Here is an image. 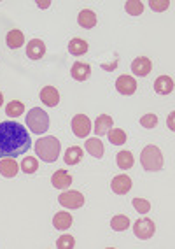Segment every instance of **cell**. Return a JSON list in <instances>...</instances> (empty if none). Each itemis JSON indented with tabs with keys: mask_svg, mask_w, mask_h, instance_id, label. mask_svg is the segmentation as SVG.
Listing matches in <instances>:
<instances>
[{
	"mask_svg": "<svg viewBox=\"0 0 175 249\" xmlns=\"http://www.w3.org/2000/svg\"><path fill=\"white\" fill-rule=\"evenodd\" d=\"M25 111V106H23L19 100H13L5 106V114L9 116V118H19Z\"/></svg>",
	"mask_w": 175,
	"mask_h": 249,
	"instance_id": "4316f807",
	"label": "cell"
},
{
	"mask_svg": "<svg viewBox=\"0 0 175 249\" xmlns=\"http://www.w3.org/2000/svg\"><path fill=\"white\" fill-rule=\"evenodd\" d=\"M72 223H74V218L70 216V213H65V211L56 213L53 218V227L56 228V230H67V228L72 227Z\"/></svg>",
	"mask_w": 175,
	"mask_h": 249,
	"instance_id": "ac0fdd59",
	"label": "cell"
},
{
	"mask_svg": "<svg viewBox=\"0 0 175 249\" xmlns=\"http://www.w3.org/2000/svg\"><path fill=\"white\" fill-rule=\"evenodd\" d=\"M77 23H79V27L82 28H93L96 25V14L93 13L91 9H82L77 16Z\"/></svg>",
	"mask_w": 175,
	"mask_h": 249,
	"instance_id": "d6986e66",
	"label": "cell"
},
{
	"mask_svg": "<svg viewBox=\"0 0 175 249\" xmlns=\"http://www.w3.org/2000/svg\"><path fill=\"white\" fill-rule=\"evenodd\" d=\"M70 74H72V77L76 81H79V83H84V81L90 79L91 76V69L88 63L84 62H76L72 65V71H70Z\"/></svg>",
	"mask_w": 175,
	"mask_h": 249,
	"instance_id": "9a60e30c",
	"label": "cell"
},
{
	"mask_svg": "<svg viewBox=\"0 0 175 249\" xmlns=\"http://www.w3.org/2000/svg\"><path fill=\"white\" fill-rule=\"evenodd\" d=\"M149 7H151L154 13H165V11L170 7V2H168V0H149Z\"/></svg>",
	"mask_w": 175,
	"mask_h": 249,
	"instance_id": "4dcf8cb0",
	"label": "cell"
},
{
	"mask_svg": "<svg viewBox=\"0 0 175 249\" xmlns=\"http://www.w3.org/2000/svg\"><path fill=\"white\" fill-rule=\"evenodd\" d=\"M5 42L11 49H18L25 44V36H23L21 30H11L5 37Z\"/></svg>",
	"mask_w": 175,
	"mask_h": 249,
	"instance_id": "44dd1931",
	"label": "cell"
},
{
	"mask_svg": "<svg viewBox=\"0 0 175 249\" xmlns=\"http://www.w3.org/2000/svg\"><path fill=\"white\" fill-rule=\"evenodd\" d=\"M18 172H19V165L16 163L14 158H2V160H0V174H2L4 178H7V179L16 178Z\"/></svg>",
	"mask_w": 175,
	"mask_h": 249,
	"instance_id": "2e32d148",
	"label": "cell"
},
{
	"mask_svg": "<svg viewBox=\"0 0 175 249\" xmlns=\"http://www.w3.org/2000/svg\"><path fill=\"white\" fill-rule=\"evenodd\" d=\"M154 231H156V225L154 221H151L149 218H142L139 221H135L133 225V233L137 239L140 240H147L154 235Z\"/></svg>",
	"mask_w": 175,
	"mask_h": 249,
	"instance_id": "8992f818",
	"label": "cell"
},
{
	"mask_svg": "<svg viewBox=\"0 0 175 249\" xmlns=\"http://www.w3.org/2000/svg\"><path fill=\"white\" fill-rule=\"evenodd\" d=\"M154 91L158 95H170L174 91V79L168 76H159L154 81Z\"/></svg>",
	"mask_w": 175,
	"mask_h": 249,
	"instance_id": "e0dca14e",
	"label": "cell"
},
{
	"mask_svg": "<svg viewBox=\"0 0 175 249\" xmlns=\"http://www.w3.org/2000/svg\"><path fill=\"white\" fill-rule=\"evenodd\" d=\"M2 104H4V95H2V91H0V107H2Z\"/></svg>",
	"mask_w": 175,
	"mask_h": 249,
	"instance_id": "8d00e7d4",
	"label": "cell"
},
{
	"mask_svg": "<svg viewBox=\"0 0 175 249\" xmlns=\"http://www.w3.org/2000/svg\"><path fill=\"white\" fill-rule=\"evenodd\" d=\"M76 246V240L72 235H62L56 240V248L58 249H72Z\"/></svg>",
	"mask_w": 175,
	"mask_h": 249,
	"instance_id": "1f68e13d",
	"label": "cell"
},
{
	"mask_svg": "<svg viewBox=\"0 0 175 249\" xmlns=\"http://www.w3.org/2000/svg\"><path fill=\"white\" fill-rule=\"evenodd\" d=\"M107 135H109V141H111V144L112 146H123V144L126 142V132L125 130H121V128H111L107 132Z\"/></svg>",
	"mask_w": 175,
	"mask_h": 249,
	"instance_id": "484cf974",
	"label": "cell"
},
{
	"mask_svg": "<svg viewBox=\"0 0 175 249\" xmlns=\"http://www.w3.org/2000/svg\"><path fill=\"white\" fill-rule=\"evenodd\" d=\"M27 54L30 60H41V58L46 54V44L41 39L30 40L27 46Z\"/></svg>",
	"mask_w": 175,
	"mask_h": 249,
	"instance_id": "5bb4252c",
	"label": "cell"
},
{
	"mask_svg": "<svg viewBox=\"0 0 175 249\" xmlns=\"http://www.w3.org/2000/svg\"><path fill=\"white\" fill-rule=\"evenodd\" d=\"M68 51H70V54H74V56H81V54H84L86 51H88V42H86L84 39H81V37H76V39L70 40Z\"/></svg>",
	"mask_w": 175,
	"mask_h": 249,
	"instance_id": "603a6c76",
	"label": "cell"
},
{
	"mask_svg": "<svg viewBox=\"0 0 175 249\" xmlns=\"http://www.w3.org/2000/svg\"><path fill=\"white\" fill-rule=\"evenodd\" d=\"M131 205H133V209L139 214H147L149 211H151V204H149V200H145V198H133Z\"/></svg>",
	"mask_w": 175,
	"mask_h": 249,
	"instance_id": "f546056e",
	"label": "cell"
},
{
	"mask_svg": "<svg viewBox=\"0 0 175 249\" xmlns=\"http://www.w3.org/2000/svg\"><path fill=\"white\" fill-rule=\"evenodd\" d=\"M125 11L130 16H140V14L144 13V4L140 0H128L125 4Z\"/></svg>",
	"mask_w": 175,
	"mask_h": 249,
	"instance_id": "83f0119b",
	"label": "cell"
},
{
	"mask_svg": "<svg viewBox=\"0 0 175 249\" xmlns=\"http://www.w3.org/2000/svg\"><path fill=\"white\" fill-rule=\"evenodd\" d=\"M140 124L144 126V128H154L158 124V116L156 114H144L142 118H140Z\"/></svg>",
	"mask_w": 175,
	"mask_h": 249,
	"instance_id": "d6a6232c",
	"label": "cell"
},
{
	"mask_svg": "<svg viewBox=\"0 0 175 249\" xmlns=\"http://www.w3.org/2000/svg\"><path fill=\"white\" fill-rule=\"evenodd\" d=\"M60 151H62V144H60L58 139L53 137V135L42 137L35 142L37 156H39L42 161H46V163H53V161L58 160Z\"/></svg>",
	"mask_w": 175,
	"mask_h": 249,
	"instance_id": "7a4b0ae2",
	"label": "cell"
},
{
	"mask_svg": "<svg viewBox=\"0 0 175 249\" xmlns=\"http://www.w3.org/2000/svg\"><path fill=\"white\" fill-rule=\"evenodd\" d=\"M32 146L30 135L23 124L16 121L0 123V158H16Z\"/></svg>",
	"mask_w": 175,
	"mask_h": 249,
	"instance_id": "6da1fadb",
	"label": "cell"
},
{
	"mask_svg": "<svg viewBox=\"0 0 175 249\" xmlns=\"http://www.w3.org/2000/svg\"><path fill=\"white\" fill-rule=\"evenodd\" d=\"M72 132L76 137L84 139L91 132V121L86 114H76L72 118Z\"/></svg>",
	"mask_w": 175,
	"mask_h": 249,
	"instance_id": "52a82bcc",
	"label": "cell"
},
{
	"mask_svg": "<svg viewBox=\"0 0 175 249\" xmlns=\"http://www.w3.org/2000/svg\"><path fill=\"white\" fill-rule=\"evenodd\" d=\"M19 167H21V170L25 174H35L37 169H39V163H37V160L33 156H27V158H23Z\"/></svg>",
	"mask_w": 175,
	"mask_h": 249,
	"instance_id": "f1b7e54d",
	"label": "cell"
},
{
	"mask_svg": "<svg viewBox=\"0 0 175 249\" xmlns=\"http://www.w3.org/2000/svg\"><path fill=\"white\" fill-rule=\"evenodd\" d=\"M140 163L147 172H158L163 169V155L159 151V147L154 144H149L142 149L140 153Z\"/></svg>",
	"mask_w": 175,
	"mask_h": 249,
	"instance_id": "3957f363",
	"label": "cell"
},
{
	"mask_svg": "<svg viewBox=\"0 0 175 249\" xmlns=\"http://www.w3.org/2000/svg\"><path fill=\"white\" fill-rule=\"evenodd\" d=\"M111 188H112V192L116 195H126L131 190V179L128 176H125V174L116 176L112 179V182H111Z\"/></svg>",
	"mask_w": 175,
	"mask_h": 249,
	"instance_id": "30bf717a",
	"label": "cell"
},
{
	"mask_svg": "<svg viewBox=\"0 0 175 249\" xmlns=\"http://www.w3.org/2000/svg\"><path fill=\"white\" fill-rule=\"evenodd\" d=\"M151 71H153V63H151V60L147 56H139L131 62V72L135 76L145 77Z\"/></svg>",
	"mask_w": 175,
	"mask_h": 249,
	"instance_id": "9c48e42d",
	"label": "cell"
},
{
	"mask_svg": "<svg viewBox=\"0 0 175 249\" xmlns=\"http://www.w3.org/2000/svg\"><path fill=\"white\" fill-rule=\"evenodd\" d=\"M37 5H39L41 9H48V7L51 5V2H37Z\"/></svg>",
	"mask_w": 175,
	"mask_h": 249,
	"instance_id": "836d02e7",
	"label": "cell"
},
{
	"mask_svg": "<svg viewBox=\"0 0 175 249\" xmlns=\"http://www.w3.org/2000/svg\"><path fill=\"white\" fill-rule=\"evenodd\" d=\"M168 128H170V130L175 128V126H174V114L168 116Z\"/></svg>",
	"mask_w": 175,
	"mask_h": 249,
	"instance_id": "e575fe53",
	"label": "cell"
},
{
	"mask_svg": "<svg viewBox=\"0 0 175 249\" xmlns=\"http://www.w3.org/2000/svg\"><path fill=\"white\" fill-rule=\"evenodd\" d=\"M51 184H53L56 190H67L70 184H72V176L67 172V170H56L51 178Z\"/></svg>",
	"mask_w": 175,
	"mask_h": 249,
	"instance_id": "7c38bea8",
	"label": "cell"
},
{
	"mask_svg": "<svg viewBox=\"0 0 175 249\" xmlns=\"http://www.w3.org/2000/svg\"><path fill=\"white\" fill-rule=\"evenodd\" d=\"M117 65V62H114L112 65H103V69H105V71H114V67H116Z\"/></svg>",
	"mask_w": 175,
	"mask_h": 249,
	"instance_id": "d590c367",
	"label": "cell"
},
{
	"mask_svg": "<svg viewBox=\"0 0 175 249\" xmlns=\"http://www.w3.org/2000/svg\"><path fill=\"white\" fill-rule=\"evenodd\" d=\"M112 118L109 114H100L98 118H96V121H95V134H96V137H103V135H107V132L111 128H112Z\"/></svg>",
	"mask_w": 175,
	"mask_h": 249,
	"instance_id": "4fadbf2b",
	"label": "cell"
},
{
	"mask_svg": "<svg viewBox=\"0 0 175 249\" xmlns=\"http://www.w3.org/2000/svg\"><path fill=\"white\" fill-rule=\"evenodd\" d=\"M27 124L33 134L42 135L46 130L49 128V116L46 111H42L41 107H33L27 114Z\"/></svg>",
	"mask_w": 175,
	"mask_h": 249,
	"instance_id": "277c9868",
	"label": "cell"
},
{
	"mask_svg": "<svg viewBox=\"0 0 175 249\" xmlns=\"http://www.w3.org/2000/svg\"><path fill=\"white\" fill-rule=\"evenodd\" d=\"M116 89L117 93L125 95V97H130L137 91V81L131 76H119L116 81Z\"/></svg>",
	"mask_w": 175,
	"mask_h": 249,
	"instance_id": "ba28073f",
	"label": "cell"
},
{
	"mask_svg": "<svg viewBox=\"0 0 175 249\" xmlns=\"http://www.w3.org/2000/svg\"><path fill=\"white\" fill-rule=\"evenodd\" d=\"M39 98H41L42 104L48 107H56L60 104V93L54 86H46V88H42Z\"/></svg>",
	"mask_w": 175,
	"mask_h": 249,
	"instance_id": "8fae6325",
	"label": "cell"
},
{
	"mask_svg": "<svg viewBox=\"0 0 175 249\" xmlns=\"http://www.w3.org/2000/svg\"><path fill=\"white\" fill-rule=\"evenodd\" d=\"M58 202L65 209H81L84 205V195L76 190H70V192H63L58 196Z\"/></svg>",
	"mask_w": 175,
	"mask_h": 249,
	"instance_id": "5b68a950",
	"label": "cell"
},
{
	"mask_svg": "<svg viewBox=\"0 0 175 249\" xmlns=\"http://www.w3.org/2000/svg\"><path fill=\"white\" fill-rule=\"evenodd\" d=\"M82 160V149L79 146L68 147L65 151V163L67 165H77Z\"/></svg>",
	"mask_w": 175,
	"mask_h": 249,
	"instance_id": "d4e9b609",
	"label": "cell"
},
{
	"mask_svg": "<svg viewBox=\"0 0 175 249\" xmlns=\"http://www.w3.org/2000/svg\"><path fill=\"white\" fill-rule=\"evenodd\" d=\"M86 151L90 153L93 158H98L100 160L103 156V142L98 137L88 139V141H86Z\"/></svg>",
	"mask_w": 175,
	"mask_h": 249,
	"instance_id": "ffe728a7",
	"label": "cell"
},
{
	"mask_svg": "<svg viewBox=\"0 0 175 249\" xmlns=\"http://www.w3.org/2000/svg\"><path fill=\"white\" fill-rule=\"evenodd\" d=\"M130 218L128 216H125V214H117V216H114L112 219H111V228H112L114 231H125L130 228Z\"/></svg>",
	"mask_w": 175,
	"mask_h": 249,
	"instance_id": "cb8c5ba5",
	"label": "cell"
},
{
	"mask_svg": "<svg viewBox=\"0 0 175 249\" xmlns=\"http://www.w3.org/2000/svg\"><path fill=\"white\" fill-rule=\"evenodd\" d=\"M116 163H117V167H119V169L128 170V169H131V167H133L135 158H133V155H131L130 151H119L116 155Z\"/></svg>",
	"mask_w": 175,
	"mask_h": 249,
	"instance_id": "7402d4cb",
	"label": "cell"
}]
</instances>
